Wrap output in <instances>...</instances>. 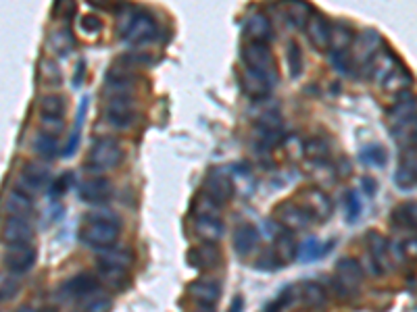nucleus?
<instances>
[{"label": "nucleus", "instance_id": "56", "mask_svg": "<svg viewBox=\"0 0 417 312\" xmlns=\"http://www.w3.org/2000/svg\"><path fill=\"white\" fill-rule=\"evenodd\" d=\"M42 312H58V311H56L55 306H48V308H44V311H42Z\"/></svg>", "mask_w": 417, "mask_h": 312}, {"label": "nucleus", "instance_id": "20", "mask_svg": "<svg viewBox=\"0 0 417 312\" xmlns=\"http://www.w3.org/2000/svg\"><path fill=\"white\" fill-rule=\"evenodd\" d=\"M96 262H98V269H113V271L125 273L136 262V254L130 248H109L98 254Z\"/></svg>", "mask_w": 417, "mask_h": 312}, {"label": "nucleus", "instance_id": "50", "mask_svg": "<svg viewBox=\"0 0 417 312\" xmlns=\"http://www.w3.org/2000/svg\"><path fill=\"white\" fill-rule=\"evenodd\" d=\"M55 13H58L61 19H69L78 13V4L76 2H58V4H55Z\"/></svg>", "mask_w": 417, "mask_h": 312}, {"label": "nucleus", "instance_id": "25", "mask_svg": "<svg viewBox=\"0 0 417 312\" xmlns=\"http://www.w3.org/2000/svg\"><path fill=\"white\" fill-rule=\"evenodd\" d=\"M188 262L198 271H207V269H215L222 262V254L213 244H205V246H198V248L190 250Z\"/></svg>", "mask_w": 417, "mask_h": 312}, {"label": "nucleus", "instance_id": "9", "mask_svg": "<svg viewBox=\"0 0 417 312\" xmlns=\"http://www.w3.org/2000/svg\"><path fill=\"white\" fill-rule=\"evenodd\" d=\"M297 204L311 217V221L315 219L319 223L328 221L334 213L332 198L324 190H319V188H305L299 194V202Z\"/></svg>", "mask_w": 417, "mask_h": 312}, {"label": "nucleus", "instance_id": "21", "mask_svg": "<svg viewBox=\"0 0 417 312\" xmlns=\"http://www.w3.org/2000/svg\"><path fill=\"white\" fill-rule=\"evenodd\" d=\"M240 87H242V92H244L249 98H252V100H263V98H267V96L272 94L274 84H272L265 75L254 73V71H250V69H244V71H242V77H240Z\"/></svg>", "mask_w": 417, "mask_h": 312}, {"label": "nucleus", "instance_id": "30", "mask_svg": "<svg viewBox=\"0 0 417 312\" xmlns=\"http://www.w3.org/2000/svg\"><path fill=\"white\" fill-rule=\"evenodd\" d=\"M355 42V31L346 23H332L330 31V53H349L351 44Z\"/></svg>", "mask_w": 417, "mask_h": 312}, {"label": "nucleus", "instance_id": "47", "mask_svg": "<svg viewBox=\"0 0 417 312\" xmlns=\"http://www.w3.org/2000/svg\"><path fill=\"white\" fill-rule=\"evenodd\" d=\"M40 127H42V134H48L56 138L58 134H63L65 129V119H55V117H40Z\"/></svg>", "mask_w": 417, "mask_h": 312}, {"label": "nucleus", "instance_id": "41", "mask_svg": "<svg viewBox=\"0 0 417 312\" xmlns=\"http://www.w3.org/2000/svg\"><path fill=\"white\" fill-rule=\"evenodd\" d=\"M40 75H42V82L48 84L51 87H58L63 82V75H61V67L56 65L53 58H44L40 63Z\"/></svg>", "mask_w": 417, "mask_h": 312}, {"label": "nucleus", "instance_id": "45", "mask_svg": "<svg viewBox=\"0 0 417 312\" xmlns=\"http://www.w3.org/2000/svg\"><path fill=\"white\" fill-rule=\"evenodd\" d=\"M80 31L90 36V38L98 36L103 31V19L98 15H83L80 19Z\"/></svg>", "mask_w": 417, "mask_h": 312}, {"label": "nucleus", "instance_id": "39", "mask_svg": "<svg viewBox=\"0 0 417 312\" xmlns=\"http://www.w3.org/2000/svg\"><path fill=\"white\" fill-rule=\"evenodd\" d=\"M86 109H88V98H82L80 102V111H78V127L73 129V134L69 136V142L63 150V156L65 158H71L78 150V144H80V136H82V125H83V117H86Z\"/></svg>", "mask_w": 417, "mask_h": 312}, {"label": "nucleus", "instance_id": "15", "mask_svg": "<svg viewBox=\"0 0 417 312\" xmlns=\"http://www.w3.org/2000/svg\"><path fill=\"white\" fill-rule=\"evenodd\" d=\"M417 181V156L416 148H407L401 156V163L394 171V185L401 192H411Z\"/></svg>", "mask_w": 417, "mask_h": 312}, {"label": "nucleus", "instance_id": "44", "mask_svg": "<svg viewBox=\"0 0 417 312\" xmlns=\"http://www.w3.org/2000/svg\"><path fill=\"white\" fill-rule=\"evenodd\" d=\"M254 267H257L259 271H279V269L284 267V262L276 256L274 250H267V252H263V254L257 258Z\"/></svg>", "mask_w": 417, "mask_h": 312}, {"label": "nucleus", "instance_id": "27", "mask_svg": "<svg viewBox=\"0 0 417 312\" xmlns=\"http://www.w3.org/2000/svg\"><path fill=\"white\" fill-rule=\"evenodd\" d=\"M9 217H19V219H29V215L34 213V202L26 192L21 190H11L6 196V204H4Z\"/></svg>", "mask_w": 417, "mask_h": 312}, {"label": "nucleus", "instance_id": "11", "mask_svg": "<svg viewBox=\"0 0 417 312\" xmlns=\"http://www.w3.org/2000/svg\"><path fill=\"white\" fill-rule=\"evenodd\" d=\"M38 260V252L31 244L24 246H9V250L2 256V264L6 267V273H15V275H24L34 269Z\"/></svg>", "mask_w": 417, "mask_h": 312}, {"label": "nucleus", "instance_id": "19", "mask_svg": "<svg viewBox=\"0 0 417 312\" xmlns=\"http://www.w3.org/2000/svg\"><path fill=\"white\" fill-rule=\"evenodd\" d=\"M188 294L202 306H215V302L222 298V285L217 279H196L188 285Z\"/></svg>", "mask_w": 417, "mask_h": 312}, {"label": "nucleus", "instance_id": "37", "mask_svg": "<svg viewBox=\"0 0 417 312\" xmlns=\"http://www.w3.org/2000/svg\"><path fill=\"white\" fill-rule=\"evenodd\" d=\"M286 60H288V75H290V80H301V75L305 71V57H303V50H301V46L297 42L288 44Z\"/></svg>", "mask_w": 417, "mask_h": 312}, {"label": "nucleus", "instance_id": "42", "mask_svg": "<svg viewBox=\"0 0 417 312\" xmlns=\"http://www.w3.org/2000/svg\"><path fill=\"white\" fill-rule=\"evenodd\" d=\"M21 289L19 279L13 273H0V302L13 300Z\"/></svg>", "mask_w": 417, "mask_h": 312}, {"label": "nucleus", "instance_id": "55", "mask_svg": "<svg viewBox=\"0 0 417 312\" xmlns=\"http://www.w3.org/2000/svg\"><path fill=\"white\" fill-rule=\"evenodd\" d=\"M17 312H38V311H36L34 306H21Z\"/></svg>", "mask_w": 417, "mask_h": 312}, {"label": "nucleus", "instance_id": "4", "mask_svg": "<svg viewBox=\"0 0 417 312\" xmlns=\"http://www.w3.org/2000/svg\"><path fill=\"white\" fill-rule=\"evenodd\" d=\"M123 163V148L115 138H98L90 146L86 167L94 173L117 169Z\"/></svg>", "mask_w": 417, "mask_h": 312}, {"label": "nucleus", "instance_id": "31", "mask_svg": "<svg viewBox=\"0 0 417 312\" xmlns=\"http://www.w3.org/2000/svg\"><path fill=\"white\" fill-rule=\"evenodd\" d=\"M334 242H330V244H319V240L317 237H309V240H305L299 248H297V260L299 262H315V260H319V258H324V256L328 254V250L332 248Z\"/></svg>", "mask_w": 417, "mask_h": 312}, {"label": "nucleus", "instance_id": "29", "mask_svg": "<svg viewBox=\"0 0 417 312\" xmlns=\"http://www.w3.org/2000/svg\"><path fill=\"white\" fill-rule=\"evenodd\" d=\"M390 223L398 229H416L417 225V204L416 200L403 202L398 204L392 213H390Z\"/></svg>", "mask_w": 417, "mask_h": 312}, {"label": "nucleus", "instance_id": "8", "mask_svg": "<svg viewBox=\"0 0 417 312\" xmlns=\"http://www.w3.org/2000/svg\"><path fill=\"white\" fill-rule=\"evenodd\" d=\"M202 194L207 198H211L220 208H223L227 202H232L234 194H236V183L232 179V175L222 167H215L207 173V179H205V190Z\"/></svg>", "mask_w": 417, "mask_h": 312}, {"label": "nucleus", "instance_id": "51", "mask_svg": "<svg viewBox=\"0 0 417 312\" xmlns=\"http://www.w3.org/2000/svg\"><path fill=\"white\" fill-rule=\"evenodd\" d=\"M361 183H363V190H365V194H367V196H374V194L378 192V181H376L374 177H363Z\"/></svg>", "mask_w": 417, "mask_h": 312}, {"label": "nucleus", "instance_id": "2", "mask_svg": "<svg viewBox=\"0 0 417 312\" xmlns=\"http://www.w3.org/2000/svg\"><path fill=\"white\" fill-rule=\"evenodd\" d=\"M371 65H374V77L382 84L384 90L396 92V94L409 90L411 75L394 53H390V50L378 53L376 58L371 60Z\"/></svg>", "mask_w": 417, "mask_h": 312}, {"label": "nucleus", "instance_id": "46", "mask_svg": "<svg viewBox=\"0 0 417 312\" xmlns=\"http://www.w3.org/2000/svg\"><path fill=\"white\" fill-rule=\"evenodd\" d=\"M76 183V175L73 173H63L58 179H55V183H53V188H51V194L53 196H65L69 190H71V185Z\"/></svg>", "mask_w": 417, "mask_h": 312}, {"label": "nucleus", "instance_id": "52", "mask_svg": "<svg viewBox=\"0 0 417 312\" xmlns=\"http://www.w3.org/2000/svg\"><path fill=\"white\" fill-rule=\"evenodd\" d=\"M83 75H86V63H80V67H78V75H73V87H80L83 82Z\"/></svg>", "mask_w": 417, "mask_h": 312}, {"label": "nucleus", "instance_id": "12", "mask_svg": "<svg viewBox=\"0 0 417 312\" xmlns=\"http://www.w3.org/2000/svg\"><path fill=\"white\" fill-rule=\"evenodd\" d=\"M365 244L371 256V267L376 275H384L390 271V248L386 237L378 231H367Z\"/></svg>", "mask_w": 417, "mask_h": 312}, {"label": "nucleus", "instance_id": "17", "mask_svg": "<svg viewBox=\"0 0 417 312\" xmlns=\"http://www.w3.org/2000/svg\"><path fill=\"white\" fill-rule=\"evenodd\" d=\"M244 36L249 42H261V44H267L272 38H274V26H272V19L263 13H252L247 17L244 21Z\"/></svg>", "mask_w": 417, "mask_h": 312}, {"label": "nucleus", "instance_id": "14", "mask_svg": "<svg viewBox=\"0 0 417 312\" xmlns=\"http://www.w3.org/2000/svg\"><path fill=\"white\" fill-rule=\"evenodd\" d=\"M2 242L6 246H24L31 244L34 240V227L29 219H19V217H9L2 223Z\"/></svg>", "mask_w": 417, "mask_h": 312}, {"label": "nucleus", "instance_id": "10", "mask_svg": "<svg viewBox=\"0 0 417 312\" xmlns=\"http://www.w3.org/2000/svg\"><path fill=\"white\" fill-rule=\"evenodd\" d=\"M274 221L278 223L284 231H301L311 223V217L305 210L292 202V200H284L274 208Z\"/></svg>", "mask_w": 417, "mask_h": 312}, {"label": "nucleus", "instance_id": "40", "mask_svg": "<svg viewBox=\"0 0 417 312\" xmlns=\"http://www.w3.org/2000/svg\"><path fill=\"white\" fill-rule=\"evenodd\" d=\"M274 252H276V256H278L284 264L297 256V246H294V240H292V235H290L288 231L279 233L278 237H276V250H274Z\"/></svg>", "mask_w": 417, "mask_h": 312}, {"label": "nucleus", "instance_id": "22", "mask_svg": "<svg viewBox=\"0 0 417 312\" xmlns=\"http://www.w3.org/2000/svg\"><path fill=\"white\" fill-rule=\"evenodd\" d=\"M259 227L252 225V223H242L238 225L234 231V237H232V246H234V252L240 256H249L250 252H254L257 244H259Z\"/></svg>", "mask_w": 417, "mask_h": 312}, {"label": "nucleus", "instance_id": "57", "mask_svg": "<svg viewBox=\"0 0 417 312\" xmlns=\"http://www.w3.org/2000/svg\"><path fill=\"white\" fill-rule=\"evenodd\" d=\"M267 312H278V308H276V306H274V308H269V311Z\"/></svg>", "mask_w": 417, "mask_h": 312}, {"label": "nucleus", "instance_id": "36", "mask_svg": "<svg viewBox=\"0 0 417 312\" xmlns=\"http://www.w3.org/2000/svg\"><path fill=\"white\" fill-rule=\"evenodd\" d=\"M31 150L40 158H44V161H53V158H56V154H58V142H56V138H53V136L40 131L34 138V142H31Z\"/></svg>", "mask_w": 417, "mask_h": 312}, {"label": "nucleus", "instance_id": "35", "mask_svg": "<svg viewBox=\"0 0 417 312\" xmlns=\"http://www.w3.org/2000/svg\"><path fill=\"white\" fill-rule=\"evenodd\" d=\"M359 161H361L363 165L382 169V167H386V163H388V154H386V150H384L380 144H369V146H363L361 148Z\"/></svg>", "mask_w": 417, "mask_h": 312}, {"label": "nucleus", "instance_id": "32", "mask_svg": "<svg viewBox=\"0 0 417 312\" xmlns=\"http://www.w3.org/2000/svg\"><path fill=\"white\" fill-rule=\"evenodd\" d=\"M380 46H382V38L378 31H374V29L363 31V36H359V58H361L363 65H371Z\"/></svg>", "mask_w": 417, "mask_h": 312}, {"label": "nucleus", "instance_id": "24", "mask_svg": "<svg viewBox=\"0 0 417 312\" xmlns=\"http://www.w3.org/2000/svg\"><path fill=\"white\" fill-rule=\"evenodd\" d=\"M53 181V171L42 163H26L21 169V183H26L29 190L46 188Z\"/></svg>", "mask_w": 417, "mask_h": 312}, {"label": "nucleus", "instance_id": "16", "mask_svg": "<svg viewBox=\"0 0 417 312\" xmlns=\"http://www.w3.org/2000/svg\"><path fill=\"white\" fill-rule=\"evenodd\" d=\"M113 194V183L107 177H94V179H88L83 181L82 185L78 188V196L86 204H103L111 198Z\"/></svg>", "mask_w": 417, "mask_h": 312}, {"label": "nucleus", "instance_id": "48", "mask_svg": "<svg viewBox=\"0 0 417 312\" xmlns=\"http://www.w3.org/2000/svg\"><path fill=\"white\" fill-rule=\"evenodd\" d=\"M330 60H332L334 69H336L338 73H342V75L351 73L353 63H351V55H349V53H330Z\"/></svg>", "mask_w": 417, "mask_h": 312}, {"label": "nucleus", "instance_id": "49", "mask_svg": "<svg viewBox=\"0 0 417 312\" xmlns=\"http://www.w3.org/2000/svg\"><path fill=\"white\" fill-rule=\"evenodd\" d=\"M101 271V275H103V279L107 281L113 287H117V289H123L125 287V273L123 271H113V269H98Z\"/></svg>", "mask_w": 417, "mask_h": 312}, {"label": "nucleus", "instance_id": "28", "mask_svg": "<svg viewBox=\"0 0 417 312\" xmlns=\"http://www.w3.org/2000/svg\"><path fill=\"white\" fill-rule=\"evenodd\" d=\"M48 44H51V50L55 53L56 57L65 58L69 57L76 48V36H73L71 28H58L55 31H51Z\"/></svg>", "mask_w": 417, "mask_h": 312}, {"label": "nucleus", "instance_id": "43", "mask_svg": "<svg viewBox=\"0 0 417 312\" xmlns=\"http://www.w3.org/2000/svg\"><path fill=\"white\" fill-rule=\"evenodd\" d=\"M344 206H346V221H349V223H357L363 213L359 194H357V192H353V190H351V192H346Z\"/></svg>", "mask_w": 417, "mask_h": 312}, {"label": "nucleus", "instance_id": "1", "mask_svg": "<svg viewBox=\"0 0 417 312\" xmlns=\"http://www.w3.org/2000/svg\"><path fill=\"white\" fill-rule=\"evenodd\" d=\"M157 36H159V28L150 13L136 6H123V15L119 19V38L123 42L142 46L157 40Z\"/></svg>", "mask_w": 417, "mask_h": 312}, {"label": "nucleus", "instance_id": "3", "mask_svg": "<svg viewBox=\"0 0 417 312\" xmlns=\"http://www.w3.org/2000/svg\"><path fill=\"white\" fill-rule=\"evenodd\" d=\"M121 235V221L115 215L107 217H92L82 229H80V240L83 244L101 250H109L117 244Z\"/></svg>", "mask_w": 417, "mask_h": 312}, {"label": "nucleus", "instance_id": "7", "mask_svg": "<svg viewBox=\"0 0 417 312\" xmlns=\"http://www.w3.org/2000/svg\"><path fill=\"white\" fill-rule=\"evenodd\" d=\"M242 60H244L247 69L265 75L274 85L278 84V65H276V58H274L269 44L247 42L242 48Z\"/></svg>", "mask_w": 417, "mask_h": 312}, {"label": "nucleus", "instance_id": "54", "mask_svg": "<svg viewBox=\"0 0 417 312\" xmlns=\"http://www.w3.org/2000/svg\"><path fill=\"white\" fill-rule=\"evenodd\" d=\"M195 312H215L213 306H202V304H198V308Z\"/></svg>", "mask_w": 417, "mask_h": 312}, {"label": "nucleus", "instance_id": "6", "mask_svg": "<svg viewBox=\"0 0 417 312\" xmlns=\"http://www.w3.org/2000/svg\"><path fill=\"white\" fill-rule=\"evenodd\" d=\"M105 119L115 129H130L138 121V102L134 94H111L105 104Z\"/></svg>", "mask_w": 417, "mask_h": 312}, {"label": "nucleus", "instance_id": "5", "mask_svg": "<svg viewBox=\"0 0 417 312\" xmlns=\"http://www.w3.org/2000/svg\"><path fill=\"white\" fill-rule=\"evenodd\" d=\"M363 269L361 262L353 256H344L336 262V277L332 279V287L338 298L351 300L359 287H361Z\"/></svg>", "mask_w": 417, "mask_h": 312}, {"label": "nucleus", "instance_id": "18", "mask_svg": "<svg viewBox=\"0 0 417 312\" xmlns=\"http://www.w3.org/2000/svg\"><path fill=\"white\" fill-rule=\"evenodd\" d=\"M61 291H63V296H67L71 300L73 298H86V296L98 291V279L90 271H82L76 277H71L69 281H65Z\"/></svg>", "mask_w": 417, "mask_h": 312}, {"label": "nucleus", "instance_id": "33", "mask_svg": "<svg viewBox=\"0 0 417 312\" xmlns=\"http://www.w3.org/2000/svg\"><path fill=\"white\" fill-rule=\"evenodd\" d=\"M38 111L40 117H55V119H63L67 113V100L61 94H46L40 98L38 102Z\"/></svg>", "mask_w": 417, "mask_h": 312}, {"label": "nucleus", "instance_id": "13", "mask_svg": "<svg viewBox=\"0 0 417 312\" xmlns=\"http://www.w3.org/2000/svg\"><path fill=\"white\" fill-rule=\"evenodd\" d=\"M305 29L307 38H309V42H311V46L315 50L330 53V31H332V23L321 13H311Z\"/></svg>", "mask_w": 417, "mask_h": 312}, {"label": "nucleus", "instance_id": "26", "mask_svg": "<svg viewBox=\"0 0 417 312\" xmlns=\"http://www.w3.org/2000/svg\"><path fill=\"white\" fill-rule=\"evenodd\" d=\"M297 296L301 298V302H305L307 308L311 311H321L328 302V294L326 289L315 281H307L299 289H297Z\"/></svg>", "mask_w": 417, "mask_h": 312}, {"label": "nucleus", "instance_id": "23", "mask_svg": "<svg viewBox=\"0 0 417 312\" xmlns=\"http://www.w3.org/2000/svg\"><path fill=\"white\" fill-rule=\"evenodd\" d=\"M195 231H196V235H200L202 240H207V244H215V242H220L223 235V223H222V219H220V215H205V213H196Z\"/></svg>", "mask_w": 417, "mask_h": 312}, {"label": "nucleus", "instance_id": "34", "mask_svg": "<svg viewBox=\"0 0 417 312\" xmlns=\"http://www.w3.org/2000/svg\"><path fill=\"white\" fill-rule=\"evenodd\" d=\"M303 152H305V158L309 163L319 165V163H326L330 158V144L324 138H311L305 142Z\"/></svg>", "mask_w": 417, "mask_h": 312}, {"label": "nucleus", "instance_id": "53", "mask_svg": "<svg viewBox=\"0 0 417 312\" xmlns=\"http://www.w3.org/2000/svg\"><path fill=\"white\" fill-rule=\"evenodd\" d=\"M242 308H244V298H242V296H236L227 312H242Z\"/></svg>", "mask_w": 417, "mask_h": 312}, {"label": "nucleus", "instance_id": "38", "mask_svg": "<svg viewBox=\"0 0 417 312\" xmlns=\"http://www.w3.org/2000/svg\"><path fill=\"white\" fill-rule=\"evenodd\" d=\"M313 9L307 2H288L286 4V17L294 28H305Z\"/></svg>", "mask_w": 417, "mask_h": 312}]
</instances>
